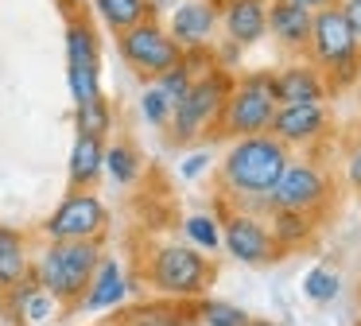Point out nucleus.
Listing matches in <instances>:
<instances>
[{
	"instance_id": "nucleus-1",
	"label": "nucleus",
	"mask_w": 361,
	"mask_h": 326,
	"mask_svg": "<svg viewBox=\"0 0 361 326\" xmlns=\"http://www.w3.org/2000/svg\"><path fill=\"white\" fill-rule=\"evenodd\" d=\"M288 159L291 152L268 132L237 136L221 155V186L229 198H237V210L260 214V210H268V194H272L276 179L283 175Z\"/></svg>"
},
{
	"instance_id": "nucleus-2",
	"label": "nucleus",
	"mask_w": 361,
	"mask_h": 326,
	"mask_svg": "<svg viewBox=\"0 0 361 326\" xmlns=\"http://www.w3.org/2000/svg\"><path fill=\"white\" fill-rule=\"evenodd\" d=\"M97 260H102V241H47L32 264V276L63 307H78Z\"/></svg>"
},
{
	"instance_id": "nucleus-3",
	"label": "nucleus",
	"mask_w": 361,
	"mask_h": 326,
	"mask_svg": "<svg viewBox=\"0 0 361 326\" xmlns=\"http://www.w3.org/2000/svg\"><path fill=\"white\" fill-rule=\"evenodd\" d=\"M307 54L311 66H319L326 74L330 90H345L357 82V66H361V43L353 39L350 23H345L342 8L330 4L322 12L311 16V39H307Z\"/></svg>"
},
{
	"instance_id": "nucleus-4",
	"label": "nucleus",
	"mask_w": 361,
	"mask_h": 326,
	"mask_svg": "<svg viewBox=\"0 0 361 326\" xmlns=\"http://www.w3.org/2000/svg\"><path fill=\"white\" fill-rule=\"evenodd\" d=\"M233 78L237 74H229L221 66H210L206 74L195 78V85L175 101L171 121H167L175 144H190V140H198L206 128H214L221 121V109H226V97L233 90Z\"/></svg>"
},
{
	"instance_id": "nucleus-5",
	"label": "nucleus",
	"mask_w": 361,
	"mask_h": 326,
	"mask_svg": "<svg viewBox=\"0 0 361 326\" xmlns=\"http://www.w3.org/2000/svg\"><path fill=\"white\" fill-rule=\"evenodd\" d=\"M280 109L276 97V74L272 70H249V74L233 78V90L221 109V132L229 136H260L272 128V116Z\"/></svg>"
},
{
	"instance_id": "nucleus-6",
	"label": "nucleus",
	"mask_w": 361,
	"mask_h": 326,
	"mask_svg": "<svg viewBox=\"0 0 361 326\" xmlns=\"http://www.w3.org/2000/svg\"><path fill=\"white\" fill-rule=\"evenodd\" d=\"M214 279V264L195 245H159L148 260V284L167 299H198Z\"/></svg>"
},
{
	"instance_id": "nucleus-7",
	"label": "nucleus",
	"mask_w": 361,
	"mask_h": 326,
	"mask_svg": "<svg viewBox=\"0 0 361 326\" xmlns=\"http://www.w3.org/2000/svg\"><path fill=\"white\" fill-rule=\"evenodd\" d=\"M117 54L133 74L148 78V82L183 62V47L167 35L164 20H156V16L144 20V23H136V28H128V31H121L117 35Z\"/></svg>"
},
{
	"instance_id": "nucleus-8",
	"label": "nucleus",
	"mask_w": 361,
	"mask_h": 326,
	"mask_svg": "<svg viewBox=\"0 0 361 326\" xmlns=\"http://www.w3.org/2000/svg\"><path fill=\"white\" fill-rule=\"evenodd\" d=\"M109 229V210L94 191H71L43 222L47 241H102Z\"/></svg>"
},
{
	"instance_id": "nucleus-9",
	"label": "nucleus",
	"mask_w": 361,
	"mask_h": 326,
	"mask_svg": "<svg viewBox=\"0 0 361 326\" xmlns=\"http://www.w3.org/2000/svg\"><path fill=\"white\" fill-rule=\"evenodd\" d=\"M330 198V183L314 163L307 159H288L283 175L276 179L272 194H268V210H299V214H314Z\"/></svg>"
},
{
	"instance_id": "nucleus-10",
	"label": "nucleus",
	"mask_w": 361,
	"mask_h": 326,
	"mask_svg": "<svg viewBox=\"0 0 361 326\" xmlns=\"http://www.w3.org/2000/svg\"><path fill=\"white\" fill-rule=\"evenodd\" d=\"M164 28L183 51L214 47V39L221 35V28H218V0H179V4L164 16Z\"/></svg>"
},
{
	"instance_id": "nucleus-11",
	"label": "nucleus",
	"mask_w": 361,
	"mask_h": 326,
	"mask_svg": "<svg viewBox=\"0 0 361 326\" xmlns=\"http://www.w3.org/2000/svg\"><path fill=\"white\" fill-rule=\"evenodd\" d=\"M326 132H330L326 105H314V101H283L272 116L268 136H276L283 147H295V144H314Z\"/></svg>"
},
{
	"instance_id": "nucleus-12",
	"label": "nucleus",
	"mask_w": 361,
	"mask_h": 326,
	"mask_svg": "<svg viewBox=\"0 0 361 326\" xmlns=\"http://www.w3.org/2000/svg\"><path fill=\"white\" fill-rule=\"evenodd\" d=\"M221 248L241 264H264L276 256V241H272V233H268V225L260 222L257 214H245V210H233V214L226 217Z\"/></svg>"
},
{
	"instance_id": "nucleus-13",
	"label": "nucleus",
	"mask_w": 361,
	"mask_h": 326,
	"mask_svg": "<svg viewBox=\"0 0 361 326\" xmlns=\"http://www.w3.org/2000/svg\"><path fill=\"white\" fill-rule=\"evenodd\" d=\"M218 28L221 39L237 47H257L268 35V0H218Z\"/></svg>"
},
{
	"instance_id": "nucleus-14",
	"label": "nucleus",
	"mask_w": 361,
	"mask_h": 326,
	"mask_svg": "<svg viewBox=\"0 0 361 326\" xmlns=\"http://www.w3.org/2000/svg\"><path fill=\"white\" fill-rule=\"evenodd\" d=\"M0 295H4V318H12V322H27V326H47L51 318L59 315V307H63L51 291H43L39 279H35L32 272H27L20 284L4 287Z\"/></svg>"
},
{
	"instance_id": "nucleus-15",
	"label": "nucleus",
	"mask_w": 361,
	"mask_h": 326,
	"mask_svg": "<svg viewBox=\"0 0 361 326\" xmlns=\"http://www.w3.org/2000/svg\"><path fill=\"white\" fill-rule=\"evenodd\" d=\"M63 12H66V28H63L66 66H78V70H102V31H97V23L90 20L86 12L71 8L66 0H63Z\"/></svg>"
},
{
	"instance_id": "nucleus-16",
	"label": "nucleus",
	"mask_w": 361,
	"mask_h": 326,
	"mask_svg": "<svg viewBox=\"0 0 361 326\" xmlns=\"http://www.w3.org/2000/svg\"><path fill=\"white\" fill-rule=\"evenodd\" d=\"M128 299V276L125 268H121L113 256H102L94 268V276H90V287L82 291L78 307L90 310V315H97V310H117L121 303Z\"/></svg>"
},
{
	"instance_id": "nucleus-17",
	"label": "nucleus",
	"mask_w": 361,
	"mask_h": 326,
	"mask_svg": "<svg viewBox=\"0 0 361 326\" xmlns=\"http://www.w3.org/2000/svg\"><path fill=\"white\" fill-rule=\"evenodd\" d=\"M276 97L283 101H314V105H326L330 101V82L319 66L311 62H291L276 74Z\"/></svg>"
},
{
	"instance_id": "nucleus-18",
	"label": "nucleus",
	"mask_w": 361,
	"mask_h": 326,
	"mask_svg": "<svg viewBox=\"0 0 361 326\" xmlns=\"http://www.w3.org/2000/svg\"><path fill=\"white\" fill-rule=\"evenodd\" d=\"M311 16L314 12L299 8L295 0H272V4H268V35H272L283 51H307Z\"/></svg>"
},
{
	"instance_id": "nucleus-19",
	"label": "nucleus",
	"mask_w": 361,
	"mask_h": 326,
	"mask_svg": "<svg viewBox=\"0 0 361 326\" xmlns=\"http://www.w3.org/2000/svg\"><path fill=\"white\" fill-rule=\"evenodd\" d=\"M105 171V140L97 136H74L71 159H66V175H71L74 191H90Z\"/></svg>"
},
{
	"instance_id": "nucleus-20",
	"label": "nucleus",
	"mask_w": 361,
	"mask_h": 326,
	"mask_svg": "<svg viewBox=\"0 0 361 326\" xmlns=\"http://www.w3.org/2000/svg\"><path fill=\"white\" fill-rule=\"evenodd\" d=\"M32 272V253H27V237L16 225H0V291Z\"/></svg>"
},
{
	"instance_id": "nucleus-21",
	"label": "nucleus",
	"mask_w": 361,
	"mask_h": 326,
	"mask_svg": "<svg viewBox=\"0 0 361 326\" xmlns=\"http://www.w3.org/2000/svg\"><path fill=\"white\" fill-rule=\"evenodd\" d=\"M90 8H94V16L105 23V31H113V35H121V31H128V28H136V23L156 16L152 12V0H90Z\"/></svg>"
},
{
	"instance_id": "nucleus-22",
	"label": "nucleus",
	"mask_w": 361,
	"mask_h": 326,
	"mask_svg": "<svg viewBox=\"0 0 361 326\" xmlns=\"http://www.w3.org/2000/svg\"><path fill=\"white\" fill-rule=\"evenodd\" d=\"M268 233H272L276 248H291V245H303L307 237L314 233V217L311 214H299V210H268Z\"/></svg>"
},
{
	"instance_id": "nucleus-23",
	"label": "nucleus",
	"mask_w": 361,
	"mask_h": 326,
	"mask_svg": "<svg viewBox=\"0 0 361 326\" xmlns=\"http://www.w3.org/2000/svg\"><path fill=\"white\" fill-rule=\"evenodd\" d=\"M74 128H78V136H97L105 140L113 132V105L109 97H94L86 101V105H74Z\"/></svg>"
},
{
	"instance_id": "nucleus-24",
	"label": "nucleus",
	"mask_w": 361,
	"mask_h": 326,
	"mask_svg": "<svg viewBox=\"0 0 361 326\" xmlns=\"http://www.w3.org/2000/svg\"><path fill=\"white\" fill-rule=\"evenodd\" d=\"M105 175L117 186H133L140 179V155L133 144H105Z\"/></svg>"
},
{
	"instance_id": "nucleus-25",
	"label": "nucleus",
	"mask_w": 361,
	"mask_h": 326,
	"mask_svg": "<svg viewBox=\"0 0 361 326\" xmlns=\"http://www.w3.org/2000/svg\"><path fill=\"white\" fill-rule=\"evenodd\" d=\"M183 233H187V245H195L198 253H218L221 248V225L214 214H190L183 222Z\"/></svg>"
},
{
	"instance_id": "nucleus-26",
	"label": "nucleus",
	"mask_w": 361,
	"mask_h": 326,
	"mask_svg": "<svg viewBox=\"0 0 361 326\" xmlns=\"http://www.w3.org/2000/svg\"><path fill=\"white\" fill-rule=\"evenodd\" d=\"M171 97H167L164 90H159L156 82H148L144 85V93H140V116L152 124V128H167V121H171Z\"/></svg>"
},
{
	"instance_id": "nucleus-27",
	"label": "nucleus",
	"mask_w": 361,
	"mask_h": 326,
	"mask_svg": "<svg viewBox=\"0 0 361 326\" xmlns=\"http://www.w3.org/2000/svg\"><path fill=\"white\" fill-rule=\"evenodd\" d=\"M338 287H342V276L334 268H326V264H319V268H311L303 276V295L314 303H330L338 295Z\"/></svg>"
},
{
	"instance_id": "nucleus-28",
	"label": "nucleus",
	"mask_w": 361,
	"mask_h": 326,
	"mask_svg": "<svg viewBox=\"0 0 361 326\" xmlns=\"http://www.w3.org/2000/svg\"><path fill=\"white\" fill-rule=\"evenodd\" d=\"M198 318L206 326H249V315L237 303H226V299H202L198 303Z\"/></svg>"
},
{
	"instance_id": "nucleus-29",
	"label": "nucleus",
	"mask_w": 361,
	"mask_h": 326,
	"mask_svg": "<svg viewBox=\"0 0 361 326\" xmlns=\"http://www.w3.org/2000/svg\"><path fill=\"white\" fill-rule=\"evenodd\" d=\"M66 90H71V101H74V105H86V101L102 97V70L66 66Z\"/></svg>"
},
{
	"instance_id": "nucleus-30",
	"label": "nucleus",
	"mask_w": 361,
	"mask_h": 326,
	"mask_svg": "<svg viewBox=\"0 0 361 326\" xmlns=\"http://www.w3.org/2000/svg\"><path fill=\"white\" fill-rule=\"evenodd\" d=\"M121 326H187V318L179 315L175 307H136L125 315V322Z\"/></svg>"
},
{
	"instance_id": "nucleus-31",
	"label": "nucleus",
	"mask_w": 361,
	"mask_h": 326,
	"mask_svg": "<svg viewBox=\"0 0 361 326\" xmlns=\"http://www.w3.org/2000/svg\"><path fill=\"white\" fill-rule=\"evenodd\" d=\"M152 82H156L159 90H164L167 97H171V105H175V101H179L183 93L190 90V85H195V74H190V66H187V62H179V66L164 70V74H159V78H152Z\"/></svg>"
},
{
	"instance_id": "nucleus-32",
	"label": "nucleus",
	"mask_w": 361,
	"mask_h": 326,
	"mask_svg": "<svg viewBox=\"0 0 361 326\" xmlns=\"http://www.w3.org/2000/svg\"><path fill=\"white\" fill-rule=\"evenodd\" d=\"M214 66H221V70H229V74H237V66H241V59H245V47H237L233 39H214Z\"/></svg>"
},
{
	"instance_id": "nucleus-33",
	"label": "nucleus",
	"mask_w": 361,
	"mask_h": 326,
	"mask_svg": "<svg viewBox=\"0 0 361 326\" xmlns=\"http://www.w3.org/2000/svg\"><path fill=\"white\" fill-rule=\"evenodd\" d=\"M210 163H214V155L206 152V147H198V152H190L187 159L179 163V171H183V179H202L206 171H210Z\"/></svg>"
},
{
	"instance_id": "nucleus-34",
	"label": "nucleus",
	"mask_w": 361,
	"mask_h": 326,
	"mask_svg": "<svg viewBox=\"0 0 361 326\" xmlns=\"http://www.w3.org/2000/svg\"><path fill=\"white\" fill-rule=\"evenodd\" d=\"M338 8H342L345 23H350L353 39H357V43H361V0H338Z\"/></svg>"
},
{
	"instance_id": "nucleus-35",
	"label": "nucleus",
	"mask_w": 361,
	"mask_h": 326,
	"mask_svg": "<svg viewBox=\"0 0 361 326\" xmlns=\"http://www.w3.org/2000/svg\"><path fill=\"white\" fill-rule=\"evenodd\" d=\"M345 179H350V186H357V191H361V140L350 147V159H345Z\"/></svg>"
},
{
	"instance_id": "nucleus-36",
	"label": "nucleus",
	"mask_w": 361,
	"mask_h": 326,
	"mask_svg": "<svg viewBox=\"0 0 361 326\" xmlns=\"http://www.w3.org/2000/svg\"><path fill=\"white\" fill-rule=\"evenodd\" d=\"M299 8H307V12H322V8H330V4H338V0H295Z\"/></svg>"
},
{
	"instance_id": "nucleus-37",
	"label": "nucleus",
	"mask_w": 361,
	"mask_h": 326,
	"mask_svg": "<svg viewBox=\"0 0 361 326\" xmlns=\"http://www.w3.org/2000/svg\"><path fill=\"white\" fill-rule=\"evenodd\" d=\"M353 85H357V90H361V66H357V82H353Z\"/></svg>"
},
{
	"instance_id": "nucleus-38",
	"label": "nucleus",
	"mask_w": 361,
	"mask_h": 326,
	"mask_svg": "<svg viewBox=\"0 0 361 326\" xmlns=\"http://www.w3.org/2000/svg\"><path fill=\"white\" fill-rule=\"evenodd\" d=\"M249 326H276V322H249Z\"/></svg>"
},
{
	"instance_id": "nucleus-39",
	"label": "nucleus",
	"mask_w": 361,
	"mask_h": 326,
	"mask_svg": "<svg viewBox=\"0 0 361 326\" xmlns=\"http://www.w3.org/2000/svg\"><path fill=\"white\" fill-rule=\"evenodd\" d=\"M102 326H121V322H102Z\"/></svg>"
},
{
	"instance_id": "nucleus-40",
	"label": "nucleus",
	"mask_w": 361,
	"mask_h": 326,
	"mask_svg": "<svg viewBox=\"0 0 361 326\" xmlns=\"http://www.w3.org/2000/svg\"><path fill=\"white\" fill-rule=\"evenodd\" d=\"M268 4H272V0H268Z\"/></svg>"
}]
</instances>
